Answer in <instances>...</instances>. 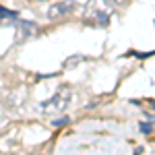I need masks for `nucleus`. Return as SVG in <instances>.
I'll return each mask as SVG.
<instances>
[{"instance_id":"7","label":"nucleus","mask_w":155,"mask_h":155,"mask_svg":"<svg viewBox=\"0 0 155 155\" xmlns=\"http://www.w3.org/2000/svg\"><path fill=\"white\" fill-rule=\"evenodd\" d=\"M112 2H114V4H124L126 0H112Z\"/></svg>"},{"instance_id":"6","label":"nucleus","mask_w":155,"mask_h":155,"mask_svg":"<svg viewBox=\"0 0 155 155\" xmlns=\"http://www.w3.org/2000/svg\"><path fill=\"white\" fill-rule=\"evenodd\" d=\"M153 128H151V124L149 122H141V132H151Z\"/></svg>"},{"instance_id":"5","label":"nucleus","mask_w":155,"mask_h":155,"mask_svg":"<svg viewBox=\"0 0 155 155\" xmlns=\"http://www.w3.org/2000/svg\"><path fill=\"white\" fill-rule=\"evenodd\" d=\"M68 122H71V120H68L66 116H64V118H58V120H54V122H52V126H54V128H62V126H66Z\"/></svg>"},{"instance_id":"1","label":"nucleus","mask_w":155,"mask_h":155,"mask_svg":"<svg viewBox=\"0 0 155 155\" xmlns=\"http://www.w3.org/2000/svg\"><path fill=\"white\" fill-rule=\"evenodd\" d=\"M68 101H71V93H68V91H58V93H54V95L50 97L48 101H44L39 107H41V112H44V114L62 112V110H66Z\"/></svg>"},{"instance_id":"3","label":"nucleus","mask_w":155,"mask_h":155,"mask_svg":"<svg viewBox=\"0 0 155 155\" xmlns=\"http://www.w3.org/2000/svg\"><path fill=\"white\" fill-rule=\"evenodd\" d=\"M35 27L37 25L35 23H31V21H21V23L17 25V29H19V35H17V41H21L25 35L29 37L33 31H35Z\"/></svg>"},{"instance_id":"4","label":"nucleus","mask_w":155,"mask_h":155,"mask_svg":"<svg viewBox=\"0 0 155 155\" xmlns=\"http://www.w3.org/2000/svg\"><path fill=\"white\" fill-rule=\"evenodd\" d=\"M15 17H17V12H15V11H8L6 6L0 4V21H2V19H15Z\"/></svg>"},{"instance_id":"2","label":"nucleus","mask_w":155,"mask_h":155,"mask_svg":"<svg viewBox=\"0 0 155 155\" xmlns=\"http://www.w3.org/2000/svg\"><path fill=\"white\" fill-rule=\"evenodd\" d=\"M74 8H77V2H74V0H62V2H56V4L50 6L48 19H60V17H66V15H71Z\"/></svg>"}]
</instances>
